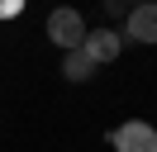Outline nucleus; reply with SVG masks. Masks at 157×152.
<instances>
[{"instance_id": "nucleus-1", "label": "nucleus", "mask_w": 157, "mask_h": 152, "mask_svg": "<svg viewBox=\"0 0 157 152\" xmlns=\"http://www.w3.org/2000/svg\"><path fill=\"white\" fill-rule=\"evenodd\" d=\"M48 38L62 48V52H76L81 38H86V19H81L76 10H52L48 14Z\"/></svg>"}, {"instance_id": "nucleus-2", "label": "nucleus", "mask_w": 157, "mask_h": 152, "mask_svg": "<svg viewBox=\"0 0 157 152\" xmlns=\"http://www.w3.org/2000/svg\"><path fill=\"white\" fill-rule=\"evenodd\" d=\"M109 147L114 152H157V128L143 124V119H128L109 133Z\"/></svg>"}, {"instance_id": "nucleus-3", "label": "nucleus", "mask_w": 157, "mask_h": 152, "mask_svg": "<svg viewBox=\"0 0 157 152\" xmlns=\"http://www.w3.org/2000/svg\"><path fill=\"white\" fill-rule=\"evenodd\" d=\"M81 52L90 57L95 66H105V62H114L119 52H124V33H114V28H86V38H81Z\"/></svg>"}, {"instance_id": "nucleus-4", "label": "nucleus", "mask_w": 157, "mask_h": 152, "mask_svg": "<svg viewBox=\"0 0 157 152\" xmlns=\"http://www.w3.org/2000/svg\"><path fill=\"white\" fill-rule=\"evenodd\" d=\"M124 38H133V43H157V5L152 0H143V5H133L124 14Z\"/></svg>"}, {"instance_id": "nucleus-5", "label": "nucleus", "mask_w": 157, "mask_h": 152, "mask_svg": "<svg viewBox=\"0 0 157 152\" xmlns=\"http://www.w3.org/2000/svg\"><path fill=\"white\" fill-rule=\"evenodd\" d=\"M62 76H67V81H90V76H95V62H90L86 52H62Z\"/></svg>"}, {"instance_id": "nucleus-6", "label": "nucleus", "mask_w": 157, "mask_h": 152, "mask_svg": "<svg viewBox=\"0 0 157 152\" xmlns=\"http://www.w3.org/2000/svg\"><path fill=\"white\" fill-rule=\"evenodd\" d=\"M19 14V5H0V19H14Z\"/></svg>"}]
</instances>
